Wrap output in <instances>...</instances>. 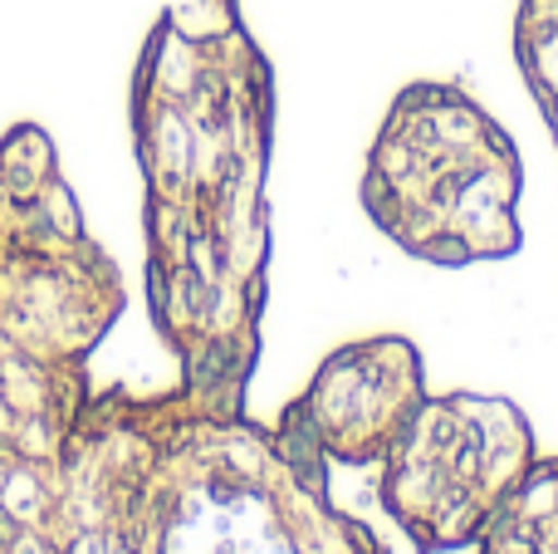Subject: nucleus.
Instances as JSON below:
<instances>
[{
  "label": "nucleus",
  "instance_id": "obj_1",
  "mask_svg": "<svg viewBox=\"0 0 558 554\" xmlns=\"http://www.w3.org/2000/svg\"><path fill=\"white\" fill-rule=\"evenodd\" d=\"M524 162L514 137L446 79L392 98L363 167V212L397 251L441 270L520 251Z\"/></svg>",
  "mask_w": 558,
  "mask_h": 554
},
{
  "label": "nucleus",
  "instance_id": "obj_4",
  "mask_svg": "<svg viewBox=\"0 0 558 554\" xmlns=\"http://www.w3.org/2000/svg\"><path fill=\"white\" fill-rule=\"evenodd\" d=\"M481 554H558V461H534L481 530Z\"/></svg>",
  "mask_w": 558,
  "mask_h": 554
},
{
  "label": "nucleus",
  "instance_id": "obj_5",
  "mask_svg": "<svg viewBox=\"0 0 558 554\" xmlns=\"http://www.w3.org/2000/svg\"><path fill=\"white\" fill-rule=\"evenodd\" d=\"M514 59L558 143V0H520L514 15Z\"/></svg>",
  "mask_w": 558,
  "mask_h": 554
},
{
  "label": "nucleus",
  "instance_id": "obj_2",
  "mask_svg": "<svg viewBox=\"0 0 558 554\" xmlns=\"http://www.w3.org/2000/svg\"><path fill=\"white\" fill-rule=\"evenodd\" d=\"M530 467L534 437L514 402L426 398L383 461V501L422 550H461L481 540Z\"/></svg>",
  "mask_w": 558,
  "mask_h": 554
},
{
  "label": "nucleus",
  "instance_id": "obj_3",
  "mask_svg": "<svg viewBox=\"0 0 558 554\" xmlns=\"http://www.w3.org/2000/svg\"><path fill=\"white\" fill-rule=\"evenodd\" d=\"M422 402L426 383L416 349L383 334L338 349L284 422L308 432L314 447L343 467H383Z\"/></svg>",
  "mask_w": 558,
  "mask_h": 554
}]
</instances>
